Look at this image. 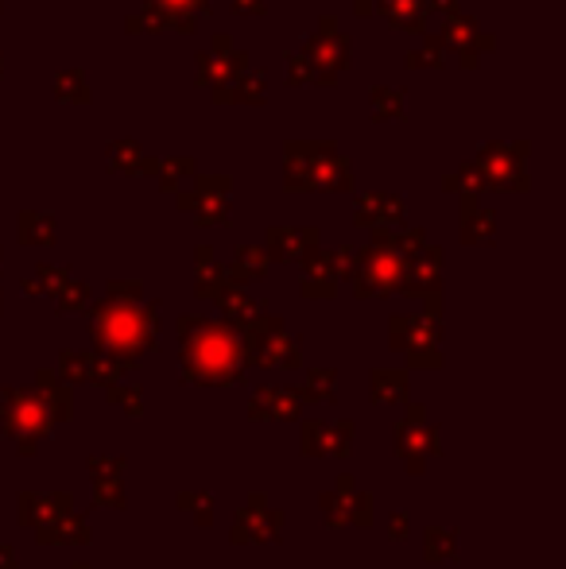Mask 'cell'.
Returning <instances> with one entry per match:
<instances>
[{"mask_svg": "<svg viewBox=\"0 0 566 569\" xmlns=\"http://www.w3.org/2000/svg\"><path fill=\"white\" fill-rule=\"evenodd\" d=\"M175 330H179V360L187 383L222 388L245 376V345L237 330L202 315H182Z\"/></svg>", "mask_w": 566, "mask_h": 569, "instance_id": "cell-1", "label": "cell"}, {"mask_svg": "<svg viewBox=\"0 0 566 569\" xmlns=\"http://www.w3.org/2000/svg\"><path fill=\"white\" fill-rule=\"evenodd\" d=\"M155 325H160V306L148 298H113L90 306V337H94L97 357L117 360L132 368L148 348L155 345Z\"/></svg>", "mask_w": 566, "mask_h": 569, "instance_id": "cell-2", "label": "cell"}, {"mask_svg": "<svg viewBox=\"0 0 566 569\" xmlns=\"http://www.w3.org/2000/svg\"><path fill=\"white\" fill-rule=\"evenodd\" d=\"M283 190L292 194H350L353 163L334 140H287L283 144Z\"/></svg>", "mask_w": 566, "mask_h": 569, "instance_id": "cell-3", "label": "cell"}, {"mask_svg": "<svg viewBox=\"0 0 566 569\" xmlns=\"http://www.w3.org/2000/svg\"><path fill=\"white\" fill-rule=\"evenodd\" d=\"M303 62L307 85H334L342 70L353 62V39L342 32L338 16H318V24L307 32V39L295 47Z\"/></svg>", "mask_w": 566, "mask_h": 569, "instance_id": "cell-4", "label": "cell"}, {"mask_svg": "<svg viewBox=\"0 0 566 569\" xmlns=\"http://www.w3.org/2000/svg\"><path fill=\"white\" fill-rule=\"evenodd\" d=\"M353 295H396L403 283V256L396 248L392 233H373V245L357 248V264H353Z\"/></svg>", "mask_w": 566, "mask_h": 569, "instance_id": "cell-5", "label": "cell"}, {"mask_svg": "<svg viewBox=\"0 0 566 569\" xmlns=\"http://www.w3.org/2000/svg\"><path fill=\"white\" fill-rule=\"evenodd\" d=\"M245 345V365L260 368H299L303 365V341L287 333V325L275 315H260L249 330L240 333Z\"/></svg>", "mask_w": 566, "mask_h": 569, "instance_id": "cell-6", "label": "cell"}, {"mask_svg": "<svg viewBox=\"0 0 566 569\" xmlns=\"http://www.w3.org/2000/svg\"><path fill=\"white\" fill-rule=\"evenodd\" d=\"M388 345L412 360L415 368L443 365V318L431 315H392Z\"/></svg>", "mask_w": 566, "mask_h": 569, "instance_id": "cell-7", "label": "cell"}, {"mask_svg": "<svg viewBox=\"0 0 566 569\" xmlns=\"http://www.w3.org/2000/svg\"><path fill=\"white\" fill-rule=\"evenodd\" d=\"M0 400H4L0 426H4V434H9L12 442H20L16 450L24 453V458H32L35 442L51 434V426H55L51 415H47V407L39 403V395H35V391H24V388H4L0 391Z\"/></svg>", "mask_w": 566, "mask_h": 569, "instance_id": "cell-8", "label": "cell"}, {"mask_svg": "<svg viewBox=\"0 0 566 569\" xmlns=\"http://www.w3.org/2000/svg\"><path fill=\"white\" fill-rule=\"evenodd\" d=\"M528 147H532L528 140H516V144L490 140V144H481L470 163L477 167L485 190H512V194H523V190L532 187V182H528V170H523Z\"/></svg>", "mask_w": 566, "mask_h": 569, "instance_id": "cell-9", "label": "cell"}, {"mask_svg": "<svg viewBox=\"0 0 566 569\" xmlns=\"http://www.w3.org/2000/svg\"><path fill=\"white\" fill-rule=\"evenodd\" d=\"M214 0H144V9L125 16V32H182L190 35L210 16Z\"/></svg>", "mask_w": 566, "mask_h": 569, "instance_id": "cell-10", "label": "cell"}, {"mask_svg": "<svg viewBox=\"0 0 566 569\" xmlns=\"http://www.w3.org/2000/svg\"><path fill=\"white\" fill-rule=\"evenodd\" d=\"M249 51H240V47H233V35L229 32H217L214 39H210V51H198L194 55V70H198V82L207 85L210 97H214L217 105H222L225 90H229L233 82H237L240 70H249Z\"/></svg>", "mask_w": 566, "mask_h": 569, "instance_id": "cell-11", "label": "cell"}, {"mask_svg": "<svg viewBox=\"0 0 566 569\" xmlns=\"http://www.w3.org/2000/svg\"><path fill=\"white\" fill-rule=\"evenodd\" d=\"M179 210L194 213L198 225H229L233 222V179L229 175H194V187L179 190Z\"/></svg>", "mask_w": 566, "mask_h": 569, "instance_id": "cell-12", "label": "cell"}, {"mask_svg": "<svg viewBox=\"0 0 566 569\" xmlns=\"http://www.w3.org/2000/svg\"><path fill=\"white\" fill-rule=\"evenodd\" d=\"M438 39H443V47H447V51H455L458 59H462L465 70H473L481 62V55L497 47V35L485 32V27H481L473 16H465V12L443 16V35H438Z\"/></svg>", "mask_w": 566, "mask_h": 569, "instance_id": "cell-13", "label": "cell"}, {"mask_svg": "<svg viewBox=\"0 0 566 569\" xmlns=\"http://www.w3.org/2000/svg\"><path fill=\"white\" fill-rule=\"evenodd\" d=\"M322 519H327L330 527H345V523L369 527L373 523V496L357 493V481H353V476H338L334 493L322 496Z\"/></svg>", "mask_w": 566, "mask_h": 569, "instance_id": "cell-14", "label": "cell"}, {"mask_svg": "<svg viewBox=\"0 0 566 569\" xmlns=\"http://www.w3.org/2000/svg\"><path fill=\"white\" fill-rule=\"evenodd\" d=\"M443 264H447V252L427 240L420 252L403 260V283H400V291H403V295H420V298L443 295Z\"/></svg>", "mask_w": 566, "mask_h": 569, "instance_id": "cell-15", "label": "cell"}, {"mask_svg": "<svg viewBox=\"0 0 566 569\" xmlns=\"http://www.w3.org/2000/svg\"><path fill=\"white\" fill-rule=\"evenodd\" d=\"M353 225L373 233L403 229V198L388 194V190H365L353 198Z\"/></svg>", "mask_w": 566, "mask_h": 569, "instance_id": "cell-16", "label": "cell"}, {"mask_svg": "<svg viewBox=\"0 0 566 569\" xmlns=\"http://www.w3.org/2000/svg\"><path fill=\"white\" fill-rule=\"evenodd\" d=\"M322 245V233L315 225H272L264 233V252L268 260H280V264H299L303 256L315 252Z\"/></svg>", "mask_w": 566, "mask_h": 569, "instance_id": "cell-17", "label": "cell"}, {"mask_svg": "<svg viewBox=\"0 0 566 569\" xmlns=\"http://www.w3.org/2000/svg\"><path fill=\"white\" fill-rule=\"evenodd\" d=\"M283 527V515L280 511L268 508L264 496H252L245 508L237 511V523H233V543L245 546V543H275Z\"/></svg>", "mask_w": 566, "mask_h": 569, "instance_id": "cell-18", "label": "cell"}, {"mask_svg": "<svg viewBox=\"0 0 566 569\" xmlns=\"http://www.w3.org/2000/svg\"><path fill=\"white\" fill-rule=\"evenodd\" d=\"M67 515H74V496L67 493H20V523L32 531H51L55 523H62Z\"/></svg>", "mask_w": 566, "mask_h": 569, "instance_id": "cell-19", "label": "cell"}, {"mask_svg": "<svg viewBox=\"0 0 566 569\" xmlns=\"http://www.w3.org/2000/svg\"><path fill=\"white\" fill-rule=\"evenodd\" d=\"M438 450H443V446H438V430H431L427 423H408V418H403V423L396 426V453L403 458L408 473H423Z\"/></svg>", "mask_w": 566, "mask_h": 569, "instance_id": "cell-20", "label": "cell"}, {"mask_svg": "<svg viewBox=\"0 0 566 569\" xmlns=\"http://www.w3.org/2000/svg\"><path fill=\"white\" fill-rule=\"evenodd\" d=\"M303 264V283L299 291L307 298H334L338 295V268H334V252L318 245L315 252H307L299 260Z\"/></svg>", "mask_w": 566, "mask_h": 569, "instance_id": "cell-21", "label": "cell"}, {"mask_svg": "<svg viewBox=\"0 0 566 569\" xmlns=\"http://www.w3.org/2000/svg\"><path fill=\"white\" fill-rule=\"evenodd\" d=\"M249 415H252V418H275V423L299 418V415H303L299 391H295V388H272V383H264V388L252 391Z\"/></svg>", "mask_w": 566, "mask_h": 569, "instance_id": "cell-22", "label": "cell"}, {"mask_svg": "<svg viewBox=\"0 0 566 569\" xmlns=\"http://www.w3.org/2000/svg\"><path fill=\"white\" fill-rule=\"evenodd\" d=\"M373 16H380L396 32H427L431 9L427 0H373Z\"/></svg>", "mask_w": 566, "mask_h": 569, "instance_id": "cell-23", "label": "cell"}, {"mask_svg": "<svg viewBox=\"0 0 566 569\" xmlns=\"http://www.w3.org/2000/svg\"><path fill=\"white\" fill-rule=\"evenodd\" d=\"M214 303L222 306V315H225L222 322L229 325V330H237V333H245L260 315H268L264 303H260L257 295H249V287H233V283L214 298Z\"/></svg>", "mask_w": 566, "mask_h": 569, "instance_id": "cell-24", "label": "cell"}, {"mask_svg": "<svg viewBox=\"0 0 566 569\" xmlns=\"http://www.w3.org/2000/svg\"><path fill=\"white\" fill-rule=\"evenodd\" d=\"M125 458H90V476H94V500L97 508H125V488H120Z\"/></svg>", "mask_w": 566, "mask_h": 569, "instance_id": "cell-25", "label": "cell"}, {"mask_svg": "<svg viewBox=\"0 0 566 569\" xmlns=\"http://www.w3.org/2000/svg\"><path fill=\"white\" fill-rule=\"evenodd\" d=\"M225 272H229L233 287H249V283L264 280V275L272 272V260H268V252L260 245H237Z\"/></svg>", "mask_w": 566, "mask_h": 569, "instance_id": "cell-26", "label": "cell"}, {"mask_svg": "<svg viewBox=\"0 0 566 569\" xmlns=\"http://www.w3.org/2000/svg\"><path fill=\"white\" fill-rule=\"evenodd\" d=\"M225 287H229V272H225V264H217V256H214V248L210 245H198V252H194V295L214 303Z\"/></svg>", "mask_w": 566, "mask_h": 569, "instance_id": "cell-27", "label": "cell"}, {"mask_svg": "<svg viewBox=\"0 0 566 569\" xmlns=\"http://www.w3.org/2000/svg\"><path fill=\"white\" fill-rule=\"evenodd\" d=\"M462 240L465 245H493L497 237V213L481 205V198H462Z\"/></svg>", "mask_w": 566, "mask_h": 569, "instance_id": "cell-28", "label": "cell"}, {"mask_svg": "<svg viewBox=\"0 0 566 569\" xmlns=\"http://www.w3.org/2000/svg\"><path fill=\"white\" fill-rule=\"evenodd\" d=\"M35 395H39V403L47 407L51 423H67V418L74 415V391H70L51 368H44V372L35 376Z\"/></svg>", "mask_w": 566, "mask_h": 569, "instance_id": "cell-29", "label": "cell"}, {"mask_svg": "<svg viewBox=\"0 0 566 569\" xmlns=\"http://www.w3.org/2000/svg\"><path fill=\"white\" fill-rule=\"evenodd\" d=\"M55 237H59V222L55 213L47 210H20L16 217V240L27 248H51Z\"/></svg>", "mask_w": 566, "mask_h": 569, "instance_id": "cell-30", "label": "cell"}, {"mask_svg": "<svg viewBox=\"0 0 566 569\" xmlns=\"http://www.w3.org/2000/svg\"><path fill=\"white\" fill-rule=\"evenodd\" d=\"M148 175H155V182H160L164 194H179L182 182L198 175V163L190 159V155H164V159H152V155H148Z\"/></svg>", "mask_w": 566, "mask_h": 569, "instance_id": "cell-31", "label": "cell"}, {"mask_svg": "<svg viewBox=\"0 0 566 569\" xmlns=\"http://www.w3.org/2000/svg\"><path fill=\"white\" fill-rule=\"evenodd\" d=\"M264 105L268 102V70L264 67H249V70H240L237 82L225 90L222 105Z\"/></svg>", "mask_w": 566, "mask_h": 569, "instance_id": "cell-32", "label": "cell"}, {"mask_svg": "<svg viewBox=\"0 0 566 569\" xmlns=\"http://www.w3.org/2000/svg\"><path fill=\"white\" fill-rule=\"evenodd\" d=\"M105 163H109V170H117V175H144L148 170L144 147L132 137L109 140V144H105Z\"/></svg>", "mask_w": 566, "mask_h": 569, "instance_id": "cell-33", "label": "cell"}, {"mask_svg": "<svg viewBox=\"0 0 566 569\" xmlns=\"http://www.w3.org/2000/svg\"><path fill=\"white\" fill-rule=\"evenodd\" d=\"M51 90H55V102H62V105H90L94 102V94H90V85H86V70L82 67L55 70Z\"/></svg>", "mask_w": 566, "mask_h": 569, "instance_id": "cell-34", "label": "cell"}, {"mask_svg": "<svg viewBox=\"0 0 566 569\" xmlns=\"http://www.w3.org/2000/svg\"><path fill=\"white\" fill-rule=\"evenodd\" d=\"M90 538H94V531H90V523L82 515H67L62 523H55L51 531H44L39 535V543L44 546H86Z\"/></svg>", "mask_w": 566, "mask_h": 569, "instance_id": "cell-35", "label": "cell"}, {"mask_svg": "<svg viewBox=\"0 0 566 569\" xmlns=\"http://www.w3.org/2000/svg\"><path fill=\"white\" fill-rule=\"evenodd\" d=\"M299 400L303 403H334L338 395V372L334 368H307V380H303Z\"/></svg>", "mask_w": 566, "mask_h": 569, "instance_id": "cell-36", "label": "cell"}, {"mask_svg": "<svg viewBox=\"0 0 566 569\" xmlns=\"http://www.w3.org/2000/svg\"><path fill=\"white\" fill-rule=\"evenodd\" d=\"M408 400V372L400 368H377L373 372V403H403Z\"/></svg>", "mask_w": 566, "mask_h": 569, "instance_id": "cell-37", "label": "cell"}, {"mask_svg": "<svg viewBox=\"0 0 566 569\" xmlns=\"http://www.w3.org/2000/svg\"><path fill=\"white\" fill-rule=\"evenodd\" d=\"M403 105H408V97L396 85H373L369 90V109L377 125L380 120H403Z\"/></svg>", "mask_w": 566, "mask_h": 569, "instance_id": "cell-38", "label": "cell"}, {"mask_svg": "<svg viewBox=\"0 0 566 569\" xmlns=\"http://www.w3.org/2000/svg\"><path fill=\"white\" fill-rule=\"evenodd\" d=\"M70 280V268H59V264H39L35 268V275H27L20 287H24V295H59L62 283Z\"/></svg>", "mask_w": 566, "mask_h": 569, "instance_id": "cell-39", "label": "cell"}, {"mask_svg": "<svg viewBox=\"0 0 566 569\" xmlns=\"http://www.w3.org/2000/svg\"><path fill=\"white\" fill-rule=\"evenodd\" d=\"M443 62H447V47H443V39L431 32H423V43L415 51L403 55V67L408 70H438Z\"/></svg>", "mask_w": 566, "mask_h": 569, "instance_id": "cell-40", "label": "cell"}, {"mask_svg": "<svg viewBox=\"0 0 566 569\" xmlns=\"http://www.w3.org/2000/svg\"><path fill=\"white\" fill-rule=\"evenodd\" d=\"M443 190H450V194H458V198H477L481 190H485V182H481L477 167L465 159V163H458V167L450 170L447 179H443Z\"/></svg>", "mask_w": 566, "mask_h": 569, "instance_id": "cell-41", "label": "cell"}, {"mask_svg": "<svg viewBox=\"0 0 566 569\" xmlns=\"http://www.w3.org/2000/svg\"><path fill=\"white\" fill-rule=\"evenodd\" d=\"M109 403H117L125 415H144V388L132 380H120L109 388Z\"/></svg>", "mask_w": 566, "mask_h": 569, "instance_id": "cell-42", "label": "cell"}, {"mask_svg": "<svg viewBox=\"0 0 566 569\" xmlns=\"http://www.w3.org/2000/svg\"><path fill=\"white\" fill-rule=\"evenodd\" d=\"M423 554H427V561H438V558L455 561V558H458V538H455V531L431 527L427 535H423Z\"/></svg>", "mask_w": 566, "mask_h": 569, "instance_id": "cell-43", "label": "cell"}, {"mask_svg": "<svg viewBox=\"0 0 566 569\" xmlns=\"http://www.w3.org/2000/svg\"><path fill=\"white\" fill-rule=\"evenodd\" d=\"M86 303H90V287L82 280H67L59 295H55V310H59V315H74V310H82Z\"/></svg>", "mask_w": 566, "mask_h": 569, "instance_id": "cell-44", "label": "cell"}, {"mask_svg": "<svg viewBox=\"0 0 566 569\" xmlns=\"http://www.w3.org/2000/svg\"><path fill=\"white\" fill-rule=\"evenodd\" d=\"M179 508L198 519V527L214 523V496L210 493H179Z\"/></svg>", "mask_w": 566, "mask_h": 569, "instance_id": "cell-45", "label": "cell"}, {"mask_svg": "<svg viewBox=\"0 0 566 569\" xmlns=\"http://www.w3.org/2000/svg\"><path fill=\"white\" fill-rule=\"evenodd\" d=\"M303 453L307 458L330 453V423H303Z\"/></svg>", "mask_w": 566, "mask_h": 569, "instance_id": "cell-46", "label": "cell"}, {"mask_svg": "<svg viewBox=\"0 0 566 569\" xmlns=\"http://www.w3.org/2000/svg\"><path fill=\"white\" fill-rule=\"evenodd\" d=\"M350 450H353V423L350 418H338V423H330V453L345 458Z\"/></svg>", "mask_w": 566, "mask_h": 569, "instance_id": "cell-47", "label": "cell"}, {"mask_svg": "<svg viewBox=\"0 0 566 569\" xmlns=\"http://www.w3.org/2000/svg\"><path fill=\"white\" fill-rule=\"evenodd\" d=\"M105 295H113V298H144V283H140V280H109V283H105Z\"/></svg>", "mask_w": 566, "mask_h": 569, "instance_id": "cell-48", "label": "cell"}, {"mask_svg": "<svg viewBox=\"0 0 566 569\" xmlns=\"http://www.w3.org/2000/svg\"><path fill=\"white\" fill-rule=\"evenodd\" d=\"M233 12H237V16H264L268 0H233Z\"/></svg>", "mask_w": 566, "mask_h": 569, "instance_id": "cell-49", "label": "cell"}, {"mask_svg": "<svg viewBox=\"0 0 566 569\" xmlns=\"http://www.w3.org/2000/svg\"><path fill=\"white\" fill-rule=\"evenodd\" d=\"M388 535H392V538H408V515H400V511H396V515L388 519Z\"/></svg>", "mask_w": 566, "mask_h": 569, "instance_id": "cell-50", "label": "cell"}, {"mask_svg": "<svg viewBox=\"0 0 566 569\" xmlns=\"http://www.w3.org/2000/svg\"><path fill=\"white\" fill-rule=\"evenodd\" d=\"M427 9H431V16H435V12H443V16H455L458 0H427Z\"/></svg>", "mask_w": 566, "mask_h": 569, "instance_id": "cell-51", "label": "cell"}, {"mask_svg": "<svg viewBox=\"0 0 566 569\" xmlns=\"http://www.w3.org/2000/svg\"><path fill=\"white\" fill-rule=\"evenodd\" d=\"M0 569H20L16 566V550H12V546H0Z\"/></svg>", "mask_w": 566, "mask_h": 569, "instance_id": "cell-52", "label": "cell"}, {"mask_svg": "<svg viewBox=\"0 0 566 569\" xmlns=\"http://www.w3.org/2000/svg\"><path fill=\"white\" fill-rule=\"evenodd\" d=\"M350 9L357 12V16H373V0H350Z\"/></svg>", "mask_w": 566, "mask_h": 569, "instance_id": "cell-53", "label": "cell"}, {"mask_svg": "<svg viewBox=\"0 0 566 569\" xmlns=\"http://www.w3.org/2000/svg\"><path fill=\"white\" fill-rule=\"evenodd\" d=\"M0 78H4V55H0Z\"/></svg>", "mask_w": 566, "mask_h": 569, "instance_id": "cell-54", "label": "cell"}, {"mask_svg": "<svg viewBox=\"0 0 566 569\" xmlns=\"http://www.w3.org/2000/svg\"><path fill=\"white\" fill-rule=\"evenodd\" d=\"M4 4H9V0H0V12H4Z\"/></svg>", "mask_w": 566, "mask_h": 569, "instance_id": "cell-55", "label": "cell"}, {"mask_svg": "<svg viewBox=\"0 0 566 569\" xmlns=\"http://www.w3.org/2000/svg\"><path fill=\"white\" fill-rule=\"evenodd\" d=\"M0 256H4V252H0Z\"/></svg>", "mask_w": 566, "mask_h": 569, "instance_id": "cell-56", "label": "cell"}]
</instances>
